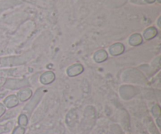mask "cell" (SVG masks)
I'll use <instances>...</instances> for the list:
<instances>
[{
    "instance_id": "52a82bcc",
    "label": "cell",
    "mask_w": 161,
    "mask_h": 134,
    "mask_svg": "<svg viewBox=\"0 0 161 134\" xmlns=\"http://www.w3.org/2000/svg\"><path fill=\"white\" fill-rule=\"evenodd\" d=\"M55 80V74L53 72H47L40 77V82L44 85H48Z\"/></svg>"
},
{
    "instance_id": "cb8c5ba5",
    "label": "cell",
    "mask_w": 161,
    "mask_h": 134,
    "mask_svg": "<svg viewBox=\"0 0 161 134\" xmlns=\"http://www.w3.org/2000/svg\"><path fill=\"white\" fill-rule=\"evenodd\" d=\"M0 89H1V86H0Z\"/></svg>"
},
{
    "instance_id": "30bf717a",
    "label": "cell",
    "mask_w": 161,
    "mask_h": 134,
    "mask_svg": "<svg viewBox=\"0 0 161 134\" xmlns=\"http://www.w3.org/2000/svg\"><path fill=\"white\" fill-rule=\"evenodd\" d=\"M77 121V113L75 110H71L66 116V123L69 126H74Z\"/></svg>"
},
{
    "instance_id": "e0dca14e",
    "label": "cell",
    "mask_w": 161,
    "mask_h": 134,
    "mask_svg": "<svg viewBox=\"0 0 161 134\" xmlns=\"http://www.w3.org/2000/svg\"><path fill=\"white\" fill-rule=\"evenodd\" d=\"M25 129L22 126H17L13 131L12 134H25Z\"/></svg>"
},
{
    "instance_id": "ffe728a7",
    "label": "cell",
    "mask_w": 161,
    "mask_h": 134,
    "mask_svg": "<svg viewBox=\"0 0 161 134\" xmlns=\"http://www.w3.org/2000/svg\"><path fill=\"white\" fill-rule=\"evenodd\" d=\"M160 121H161V117H158V118H157V126H158L159 128H160V127H161Z\"/></svg>"
},
{
    "instance_id": "603a6c76",
    "label": "cell",
    "mask_w": 161,
    "mask_h": 134,
    "mask_svg": "<svg viewBox=\"0 0 161 134\" xmlns=\"http://www.w3.org/2000/svg\"><path fill=\"white\" fill-rule=\"evenodd\" d=\"M158 2H159V3H160V0H158Z\"/></svg>"
},
{
    "instance_id": "d4e9b609",
    "label": "cell",
    "mask_w": 161,
    "mask_h": 134,
    "mask_svg": "<svg viewBox=\"0 0 161 134\" xmlns=\"http://www.w3.org/2000/svg\"><path fill=\"white\" fill-rule=\"evenodd\" d=\"M0 63H1V62H0Z\"/></svg>"
},
{
    "instance_id": "44dd1931",
    "label": "cell",
    "mask_w": 161,
    "mask_h": 134,
    "mask_svg": "<svg viewBox=\"0 0 161 134\" xmlns=\"http://www.w3.org/2000/svg\"><path fill=\"white\" fill-rule=\"evenodd\" d=\"M146 2H147V3H154V2H155V0H146Z\"/></svg>"
},
{
    "instance_id": "ba28073f",
    "label": "cell",
    "mask_w": 161,
    "mask_h": 134,
    "mask_svg": "<svg viewBox=\"0 0 161 134\" xmlns=\"http://www.w3.org/2000/svg\"><path fill=\"white\" fill-rule=\"evenodd\" d=\"M120 94L123 98L129 99L135 95V89H134V87H132V86H122L120 89Z\"/></svg>"
},
{
    "instance_id": "5bb4252c",
    "label": "cell",
    "mask_w": 161,
    "mask_h": 134,
    "mask_svg": "<svg viewBox=\"0 0 161 134\" xmlns=\"http://www.w3.org/2000/svg\"><path fill=\"white\" fill-rule=\"evenodd\" d=\"M28 116L26 115L25 114H21L20 115L18 118V124L20 126L25 127L28 125Z\"/></svg>"
},
{
    "instance_id": "8fae6325",
    "label": "cell",
    "mask_w": 161,
    "mask_h": 134,
    "mask_svg": "<svg viewBox=\"0 0 161 134\" xmlns=\"http://www.w3.org/2000/svg\"><path fill=\"white\" fill-rule=\"evenodd\" d=\"M94 61L97 63H102L104 61H105L108 58V54H107L106 51L103 50H98L94 54Z\"/></svg>"
},
{
    "instance_id": "7c38bea8",
    "label": "cell",
    "mask_w": 161,
    "mask_h": 134,
    "mask_svg": "<svg viewBox=\"0 0 161 134\" xmlns=\"http://www.w3.org/2000/svg\"><path fill=\"white\" fill-rule=\"evenodd\" d=\"M129 43L133 46H139L140 44L142 43V37L139 34L133 35L130 36V39H129Z\"/></svg>"
},
{
    "instance_id": "9a60e30c",
    "label": "cell",
    "mask_w": 161,
    "mask_h": 134,
    "mask_svg": "<svg viewBox=\"0 0 161 134\" xmlns=\"http://www.w3.org/2000/svg\"><path fill=\"white\" fill-rule=\"evenodd\" d=\"M152 113L153 115V116L155 118H158L160 117L161 115V108L160 107V105H156L153 107L152 108Z\"/></svg>"
},
{
    "instance_id": "8992f818",
    "label": "cell",
    "mask_w": 161,
    "mask_h": 134,
    "mask_svg": "<svg viewBox=\"0 0 161 134\" xmlns=\"http://www.w3.org/2000/svg\"><path fill=\"white\" fill-rule=\"evenodd\" d=\"M3 103H4V106L6 107V108H15L19 105V100L16 95H10L8 96L3 100Z\"/></svg>"
},
{
    "instance_id": "9c48e42d",
    "label": "cell",
    "mask_w": 161,
    "mask_h": 134,
    "mask_svg": "<svg viewBox=\"0 0 161 134\" xmlns=\"http://www.w3.org/2000/svg\"><path fill=\"white\" fill-rule=\"evenodd\" d=\"M124 46L121 43H116L109 48L110 54L112 56H119L124 52Z\"/></svg>"
},
{
    "instance_id": "277c9868",
    "label": "cell",
    "mask_w": 161,
    "mask_h": 134,
    "mask_svg": "<svg viewBox=\"0 0 161 134\" xmlns=\"http://www.w3.org/2000/svg\"><path fill=\"white\" fill-rule=\"evenodd\" d=\"M3 62L0 63L1 66H13V65H19V64H25V59H20V57H11L6 58V59L2 60ZM1 62V61H0Z\"/></svg>"
},
{
    "instance_id": "7402d4cb",
    "label": "cell",
    "mask_w": 161,
    "mask_h": 134,
    "mask_svg": "<svg viewBox=\"0 0 161 134\" xmlns=\"http://www.w3.org/2000/svg\"><path fill=\"white\" fill-rule=\"evenodd\" d=\"M142 134H148V133H143Z\"/></svg>"
},
{
    "instance_id": "3957f363",
    "label": "cell",
    "mask_w": 161,
    "mask_h": 134,
    "mask_svg": "<svg viewBox=\"0 0 161 134\" xmlns=\"http://www.w3.org/2000/svg\"><path fill=\"white\" fill-rule=\"evenodd\" d=\"M84 68L81 64H75L70 66L67 70V75L69 77H75L80 75L83 72Z\"/></svg>"
},
{
    "instance_id": "d6986e66",
    "label": "cell",
    "mask_w": 161,
    "mask_h": 134,
    "mask_svg": "<svg viewBox=\"0 0 161 134\" xmlns=\"http://www.w3.org/2000/svg\"><path fill=\"white\" fill-rule=\"evenodd\" d=\"M151 123H152V126H151L150 130H151V132H152V133L153 134H159L158 131H157V130L156 127L154 126V125H153V122H151Z\"/></svg>"
},
{
    "instance_id": "7a4b0ae2",
    "label": "cell",
    "mask_w": 161,
    "mask_h": 134,
    "mask_svg": "<svg viewBox=\"0 0 161 134\" xmlns=\"http://www.w3.org/2000/svg\"><path fill=\"white\" fill-rule=\"evenodd\" d=\"M42 89H39L36 92V94L33 96V97L31 98V100H30L29 103L25 106V110L26 111H28V113H31V111L34 110V108H36V105H38V103L39 102L40 99L42 98Z\"/></svg>"
},
{
    "instance_id": "ac0fdd59",
    "label": "cell",
    "mask_w": 161,
    "mask_h": 134,
    "mask_svg": "<svg viewBox=\"0 0 161 134\" xmlns=\"http://www.w3.org/2000/svg\"><path fill=\"white\" fill-rule=\"evenodd\" d=\"M5 112H6V107L3 104H0V118L5 114Z\"/></svg>"
},
{
    "instance_id": "6da1fadb",
    "label": "cell",
    "mask_w": 161,
    "mask_h": 134,
    "mask_svg": "<svg viewBox=\"0 0 161 134\" xmlns=\"http://www.w3.org/2000/svg\"><path fill=\"white\" fill-rule=\"evenodd\" d=\"M29 86V83L26 79H14V78H10V79H6L3 86L6 89H18L20 88H25Z\"/></svg>"
},
{
    "instance_id": "5b68a950",
    "label": "cell",
    "mask_w": 161,
    "mask_h": 134,
    "mask_svg": "<svg viewBox=\"0 0 161 134\" xmlns=\"http://www.w3.org/2000/svg\"><path fill=\"white\" fill-rule=\"evenodd\" d=\"M31 96H32V91H31V89H29V88H23L21 90L19 91L17 97L19 100H20L21 102H25L29 100Z\"/></svg>"
},
{
    "instance_id": "4fadbf2b",
    "label": "cell",
    "mask_w": 161,
    "mask_h": 134,
    "mask_svg": "<svg viewBox=\"0 0 161 134\" xmlns=\"http://www.w3.org/2000/svg\"><path fill=\"white\" fill-rule=\"evenodd\" d=\"M157 35V30L156 29L153 27H151L149 28L148 29L146 30L144 33V38L147 40H150V39H153L154 37H156Z\"/></svg>"
},
{
    "instance_id": "2e32d148",
    "label": "cell",
    "mask_w": 161,
    "mask_h": 134,
    "mask_svg": "<svg viewBox=\"0 0 161 134\" xmlns=\"http://www.w3.org/2000/svg\"><path fill=\"white\" fill-rule=\"evenodd\" d=\"M13 123L12 122H8L7 124L4 126H0V134L5 133V132H8L9 131L11 128H12Z\"/></svg>"
}]
</instances>
